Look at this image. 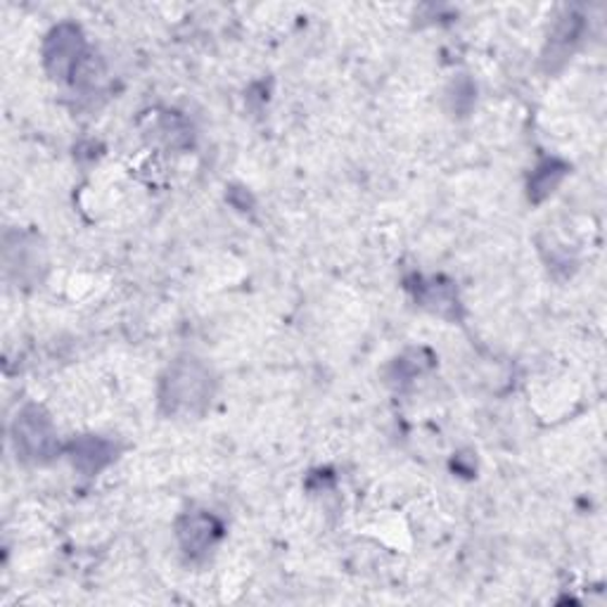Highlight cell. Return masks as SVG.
<instances>
[{
    "label": "cell",
    "mask_w": 607,
    "mask_h": 607,
    "mask_svg": "<svg viewBox=\"0 0 607 607\" xmlns=\"http://www.w3.org/2000/svg\"><path fill=\"white\" fill-rule=\"evenodd\" d=\"M179 536L185 546V550L191 553H199L211 546L214 536H216V522L207 515H193L185 518L183 524L179 527Z\"/></svg>",
    "instance_id": "5"
},
{
    "label": "cell",
    "mask_w": 607,
    "mask_h": 607,
    "mask_svg": "<svg viewBox=\"0 0 607 607\" xmlns=\"http://www.w3.org/2000/svg\"><path fill=\"white\" fill-rule=\"evenodd\" d=\"M12 441L24 461L44 463L58 453V432L40 406H26L12 425Z\"/></svg>",
    "instance_id": "2"
},
{
    "label": "cell",
    "mask_w": 607,
    "mask_h": 607,
    "mask_svg": "<svg viewBox=\"0 0 607 607\" xmlns=\"http://www.w3.org/2000/svg\"><path fill=\"white\" fill-rule=\"evenodd\" d=\"M214 397V377L197 359H181L161 380L159 401L169 415L191 417L205 413Z\"/></svg>",
    "instance_id": "1"
},
{
    "label": "cell",
    "mask_w": 607,
    "mask_h": 607,
    "mask_svg": "<svg viewBox=\"0 0 607 607\" xmlns=\"http://www.w3.org/2000/svg\"><path fill=\"white\" fill-rule=\"evenodd\" d=\"M72 456L76 468L93 475V472H98L102 465L112 461V447L98 437H84L72 444Z\"/></svg>",
    "instance_id": "4"
},
{
    "label": "cell",
    "mask_w": 607,
    "mask_h": 607,
    "mask_svg": "<svg viewBox=\"0 0 607 607\" xmlns=\"http://www.w3.org/2000/svg\"><path fill=\"white\" fill-rule=\"evenodd\" d=\"M81 50H84V40H81L74 26H60L58 32H52L46 50L50 74L56 78L70 76L78 66Z\"/></svg>",
    "instance_id": "3"
}]
</instances>
